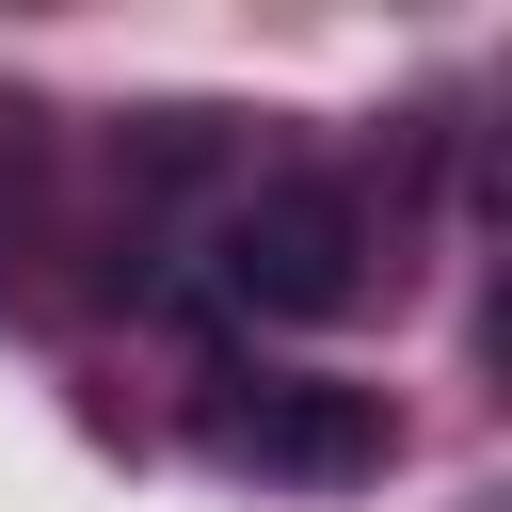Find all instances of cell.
<instances>
[{"mask_svg":"<svg viewBox=\"0 0 512 512\" xmlns=\"http://www.w3.org/2000/svg\"><path fill=\"white\" fill-rule=\"evenodd\" d=\"M208 288L240 320H352L368 304V208H352V176H256L208 224Z\"/></svg>","mask_w":512,"mask_h":512,"instance_id":"6da1fadb","label":"cell"},{"mask_svg":"<svg viewBox=\"0 0 512 512\" xmlns=\"http://www.w3.org/2000/svg\"><path fill=\"white\" fill-rule=\"evenodd\" d=\"M208 448H224V464H256V480H288V496H352V480H384L400 416H384V384L288 368V384H256V400H224V416H208Z\"/></svg>","mask_w":512,"mask_h":512,"instance_id":"7a4b0ae2","label":"cell"}]
</instances>
